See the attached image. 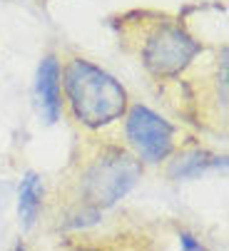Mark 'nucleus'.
<instances>
[{"label": "nucleus", "instance_id": "nucleus-1", "mask_svg": "<svg viewBox=\"0 0 229 251\" xmlns=\"http://www.w3.org/2000/svg\"><path fill=\"white\" fill-rule=\"evenodd\" d=\"M65 87L75 117L87 127H105L120 120L127 110L125 87L87 60L75 57L67 62Z\"/></svg>", "mask_w": 229, "mask_h": 251}, {"label": "nucleus", "instance_id": "nucleus-2", "mask_svg": "<svg viewBox=\"0 0 229 251\" xmlns=\"http://www.w3.org/2000/svg\"><path fill=\"white\" fill-rule=\"evenodd\" d=\"M140 164L125 152H107L83 174V194L92 206H110L122 199L137 182Z\"/></svg>", "mask_w": 229, "mask_h": 251}, {"label": "nucleus", "instance_id": "nucleus-3", "mask_svg": "<svg viewBox=\"0 0 229 251\" xmlns=\"http://www.w3.org/2000/svg\"><path fill=\"white\" fill-rule=\"evenodd\" d=\"M200 50H202L200 43L189 38L182 27L162 25L147 38L142 57H144V65L155 75L170 77V75H177L179 70H184Z\"/></svg>", "mask_w": 229, "mask_h": 251}, {"label": "nucleus", "instance_id": "nucleus-4", "mask_svg": "<svg viewBox=\"0 0 229 251\" xmlns=\"http://www.w3.org/2000/svg\"><path fill=\"white\" fill-rule=\"evenodd\" d=\"M125 132H127L130 145L137 150V154L149 164H157L165 157H170V152L174 147L172 125L142 104H135L127 112Z\"/></svg>", "mask_w": 229, "mask_h": 251}, {"label": "nucleus", "instance_id": "nucleus-5", "mask_svg": "<svg viewBox=\"0 0 229 251\" xmlns=\"http://www.w3.org/2000/svg\"><path fill=\"white\" fill-rule=\"evenodd\" d=\"M37 97L48 122H57L62 112V92H60V62L48 55L37 70Z\"/></svg>", "mask_w": 229, "mask_h": 251}, {"label": "nucleus", "instance_id": "nucleus-6", "mask_svg": "<svg viewBox=\"0 0 229 251\" xmlns=\"http://www.w3.org/2000/svg\"><path fill=\"white\" fill-rule=\"evenodd\" d=\"M40 206H43V182L35 172H28L23 176L20 192H18V214H20V224L25 231L35 226Z\"/></svg>", "mask_w": 229, "mask_h": 251}, {"label": "nucleus", "instance_id": "nucleus-7", "mask_svg": "<svg viewBox=\"0 0 229 251\" xmlns=\"http://www.w3.org/2000/svg\"><path fill=\"white\" fill-rule=\"evenodd\" d=\"M217 164H224V159L219 162L217 157H209V154H204V152H189V154H184V157H179L174 164H172V176H177V179H192V176H197V174H202L204 169H209V167H217Z\"/></svg>", "mask_w": 229, "mask_h": 251}, {"label": "nucleus", "instance_id": "nucleus-8", "mask_svg": "<svg viewBox=\"0 0 229 251\" xmlns=\"http://www.w3.org/2000/svg\"><path fill=\"white\" fill-rule=\"evenodd\" d=\"M179 246H182V251H207L202 246V241L189 231H179Z\"/></svg>", "mask_w": 229, "mask_h": 251}, {"label": "nucleus", "instance_id": "nucleus-9", "mask_svg": "<svg viewBox=\"0 0 229 251\" xmlns=\"http://www.w3.org/2000/svg\"><path fill=\"white\" fill-rule=\"evenodd\" d=\"M75 251H102V249H97V246H78Z\"/></svg>", "mask_w": 229, "mask_h": 251}, {"label": "nucleus", "instance_id": "nucleus-10", "mask_svg": "<svg viewBox=\"0 0 229 251\" xmlns=\"http://www.w3.org/2000/svg\"><path fill=\"white\" fill-rule=\"evenodd\" d=\"M13 251H25V244H18V246H15Z\"/></svg>", "mask_w": 229, "mask_h": 251}]
</instances>
